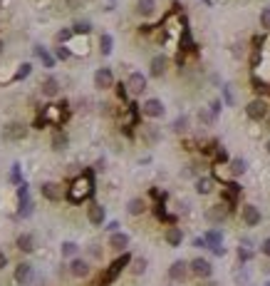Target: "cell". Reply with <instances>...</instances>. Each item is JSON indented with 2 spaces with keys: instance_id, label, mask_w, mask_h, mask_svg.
Masks as SVG:
<instances>
[{
  "instance_id": "1",
  "label": "cell",
  "mask_w": 270,
  "mask_h": 286,
  "mask_svg": "<svg viewBox=\"0 0 270 286\" xmlns=\"http://www.w3.org/2000/svg\"><path fill=\"white\" fill-rule=\"evenodd\" d=\"M92 192H94V179H92V172H85V174H80V177L70 184L67 197H70V202H72V204H80V202L90 199V197H92Z\"/></svg>"
},
{
  "instance_id": "2",
  "label": "cell",
  "mask_w": 270,
  "mask_h": 286,
  "mask_svg": "<svg viewBox=\"0 0 270 286\" xmlns=\"http://www.w3.org/2000/svg\"><path fill=\"white\" fill-rule=\"evenodd\" d=\"M129 264H132V256H129V254H122L117 261H112V266H109V269L99 276V281H97L94 286H109V284H112V281H114V279L124 271V266H129Z\"/></svg>"
},
{
  "instance_id": "3",
  "label": "cell",
  "mask_w": 270,
  "mask_h": 286,
  "mask_svg": "<svg viewBox=\"0 0 270 286\" xmlns=\"http://www.w3.org/2000/svg\"><path fill=\"white\" fill-rule=\"evenodd\" d=\"M245 114H248V119H253V122H265V119L270 117V105H268L263 97H255V100H250V102L245 105Z\"/></svg>"
},
{
  "instance_id": "4",
  "label": "cell",
  "mask_w": 270,
  "mask_h": 286,
  "mask_svg": "<svg viewBox=\"0 0 270 286\" xmlns=\"http://www.w3.org/2000/svg\"><path fill=\"white\" fill-rule=\"evenodd\" d=\"M62 107H67V105H47V107H43V114H40L38 124H55V127H60L62 119H65V110Z\"/></svg>"
},
{
  "instance_id": "5",
  "label": "cell",
  "mask_w": 270,
  "mask_h": 286,
  "mask_svg": "<svg viewBox=\"0 0 270 286\" xmlns=\"http://www.w3.org/2000/svg\"><path fill=\"white\" fill-rule=\"evenodd\" d=\"M0 134H3L5 142H20V139L28 137V127H25L23 122H8Z\"/></svg>"
},
{
  "instance_id": "6",
  "label": "cell",
  "mask_w": 270,
  "mask_h": 286,
  "mask_svg": "<svg viewBox=\"0 0 270 286\" xmlns=\"http://www.w3.org/2000/svg\"><path fill=\"white\" fill-rule=\"evenodd\" d=\"M228 212H230V207H228L225 202H218V204H213V207L206 209V222L218 227V224H223V222L228 219Z\"/></svg>"
},
{
  "instance_id": "7",
  "label": "cell",
  "mask_w": 270,
  "mask_h": 286,
  "mask_svg": "<svg viewBox=\"0 0 270 286\" xmlns=\"http://www.w3.org/2000/svg\"><path fill=\"white\" fill-rule=\"evenodd\" d=\"M188 266H191V274L198 276V279H211V274H213V264H211L208 259H203V256L191 259Z\"/></svg>"
},
{
  "instance_id": "8",
  "label": "cell",
  "mask_w": 270,
  "mask_h": 286,
  "mask_svg": "<svg viewBox=\"0 0 270 286\" xmlns=\"http://www.w3.org/2000/svg\"><path fill=\"white\" fill-rule=\"evenodd\" d=\"M164 112H166V107H164V102L156 100V97H149V100L141 105V114H144V117L159 119V117H164Z\"/></svg>"
},
{
  "instance_id": "9",
  "label": "cell",
  "mask_w": 270,
  "mask_h": 286,
  "mask_svg": "<svg viewBox=\"0 0 270 286\" xmlns=\"http://www.w3.org/2000/svg\"><path fill=\"white\" fill-rule=\"evenodd\" d=\"M188 274H191V266H188V261H183V259H179V261H174V264L169 266V279L176 281V284L186 281Z\"/></svg>"
},
{
  "instance_id": "10",
  "label": "cell",
  "mask_w": 270,
  "mask_h": 286,
  "mask_svg": "<svg viewBox=\"0 0 270 286\" xmlns=\"http://www.w3.org/2000/svg\"><path fill=\"white\" fill-rule=\"evenodd\" d=\"M15 281H18L20 286H28V284H33V281H35V269H33V264H28V261H20V264L15 266Z\"/></svg>"
},
{
  "instance_id": "11",
  "label": "cell",
  "mask_w": 270,
  "mask_h": 286,
  "mask_svg": "<svg viewBox=\"0 0 270 286\" xmlns=\"http://www.w3.org/2000/svg\"><path fill=\"white\" fill-rule=\"evenodd\" d=\"M94 87H97V90H109V87H114V72H112L109 67H99V70L94 72Z\"/></svg>"
},
{
  "instance_id": "12",
  "label": "cell",
  "mask_w": 270,
  "mask_h": 286,
  "mask_svg": "<svg viewBox=\"0 0 270 286\" xmlns=\"http://www.w3.org/2000/svg\"><path fill=\"white\" fill-rule=\"evenodd\" d=\"M40 92L45 97H57L62 92V85H60V80L55 75H47L45 80H40Z\"/></svg>"
},
{
  "instance_id": "13",
  "label": "cell",
  "mask_w": 270,
  "mask_h": 286,
  "mask_svg": "<svg viewBox=\"0 0 270 286\" xmlns=\"http://www.w3.org/2000/svg\"><path fill=\"white\" fill-rule=\"evenodd\" d=\"M240 219H243L245 227H258L260 219H263V214H260V209H258L255 204H245V207L240 209Z\"/></svg>"
},
{
  "instance_id": "14",
  "label": "cell",
  "mask_w": 270,
  "mask_h": 286,
  "mask_svg": "<svg viewBox=\"0 0 270 286\" xmlns=\"http://www.w3.org/2000/svg\"><path fill=\"white\" fill-rule=\"evenodd\" d=\"M169 70V57L166 55H154L151 62H149V75L151 77H164Z\"/></svg>"
},
{
  "instance_id": "15",
  "label": "cell",
  "mask_w": 270,
  "mask_h": 286,
  "mask_svg": "<svg viewBox=\"0 0 270 286\" xmlns=\"http://www.w3.org/2000/svg\"><path fill=\"white\" fill-rule=\"evenodd\" d=\"M127 90H129V95H141L144 90H146V77L141 75V72H132L129 77H127Z\"/></svg>"
},
{
  "instance_id": "16",
  "label": "cell",
  "mask_w": 270,
  "mask_h": 286,
  "mask_svg": "<svg viewBox=\"0 0 270 286\" xmlns=\"http://www.w3.org/2000/svg\"><path fill=\"white\" fill-rule=\"evenodd\" d=\"M40 194L47 202H60L62 199V184H57V182H43L40 184Z\"/></svg>"
},
{
  "instance_id": "17",
  "label": "cell",
  "mask_w": 270,
  "mask_h": 286,
  "mask_svg": "<svg viewBox=\"0 0 270 286\" xmlns=\"http://www.w3.org/2000/svg\"><path fill=\"white\" fill-rule=\"evenodd\" d=\"M87 219H90V224H92V227H102V224H104V219H107L104 207H102V204H97V202H92V204L87 207Z\"/></svg>"
},
{
  "instance_id": "18",
  "label": "cell",
  "mask_w": 270,
  "mask_h": 286,
  "mask_svg": "<svg viewBox=\"0 0 270 286\" xmlns=\"http://www.w3.org/2000/svg\"><path fill=\"white\" fill-rule=\"evenodd\" d=\"M90 271H92V266H90L87 259H77V256L72 259V264H70V274H72L75 279H87Z\"/></svg>"
},
{
  "instance_id": "19",
  "label": "cell",
  "mask_w": 270,
  "mask_h": 286,
  "mask_svg": "<svg viewBox=\"0 0 270 286\" xmlns=\"http://www.w3.org/2000/svg\"><path fill=\"white\" fill-rule=\"evenodd\" d=\"M203 239H206V249H218V246H223V231L221 229H208L206 234H203Z\"/></svg>"
},
{
  "instance_id": "20",
  "label": "cell",
  "mask_w": 270,
  "mask_h": 286,
  "mask_svg": "<svg viewBox=\"0 0 270 286\" xmlns=\"http://www.w3.org/2000/svg\"><path fill=\"white\" fill-rule=\"evenodd\" d=\"M50 145H52L55 152H65V150L70 147V137H67V132L57 129V132L52 134V139H50Z\"/></svg>"
},
{
  "instance_id": "21",
  "label": "cell",
  "mask_w": 270,
  "mask_h": 286,
  "mask_svg": "<svg viewBox=\"0 0 270 286\" xmlns=\"http://www.w3.org/2000/svg\"><path fill=\"white\" fill-rule=\"evenodd\" d=\"M129 246V234H124V231H114L112 236H109V249H114V251H124Z\"/></svg>"
},
{
  "instance_id": "22",
  "label": "cell",
  "mask_w": 270,
  "mask_h": 286,
  "mask_svg": "<svg viewBox=\"0 0 270 286\" xmlns=\"http://www.w3.org/2000/svg\"><path fill=\"white\" fill-rule=\"evenodd\" d=\"M15 246H18L23 254H33L38 244H35V236H33V234H20V236L15 239Z\"/></svg>"
},
{
  "instance_id": "23",
  "label": "cell",
  "mask_w": 270,
  "mask_h": 286,
  "mask_svg": "<svg viewBox=\"0 0 270 286\" xmlns=\"http://www.w3.org/2000/svg\"><path fill=\"white\" fill-rule=\"evenodd\" d=\"M245 170H248V162H245L243 157H233V160L228 162V174H230V177H243Z\"/></svg>"
},
{
  "instance_id": "24",
  "label": "cell",
  "mask_w": 270,
  "mask_h": 286,
  "mask_svg": "<svg viewBox=\"0 0 270 286\" xmlns=\"http://www.w3.org/2000/svg\"><path fill=\"white\" fill-rule=\"evenodd\" d=\"M164 239H166L169 246H181V241H183V231H181V227H169V229L164 231Z\"/></svg>"
},
{
  "instance_id": "25",
  "label": "cell",
  "mask_w": 270,
  "mask_h": 286,
  "mask_svg": "<svg viewBox=\"0 0 270 286\" xmlns=\"http://www.w3.org/2000/svg\"><path fill=\"white\" fill-rule=\"evenodd\" d=\"M141 139L146 142L149 147H151V145H156V142L161 139V132H159V127H154V124H146V127H141Z\"/></svg>"
},
{
  "instance_id": "26",
  "label": "cell",
  "mask_w": 270,
  "mask_h": 286,
  "mask_svg": "<svg viewBox=\"0 0 270 286\" xmlns=\"http://www.w3.org/2000/svg\"><path fill=\"white\" fill-rule=\"evenodd\" d=\"M127 212H129L132 217H141V214L146 212V199H141V197H134V199H129V204H127Z\"/></svg>"
},
{
  "instance_id": "27",
  "label": "cell",
  "mask_w": 270,
  "mask_h": 286,
  "mask_svg": "<svg viewBox=\"0 0 270 286\" xmlns=\"http://www.w3.org/2000/svg\"><path fill=\"white\" fill-rule=\"evenodd\" d=\"M136 13L141 18H151L156 13V3L154 0H136Z\"/></svg>"
},
{
  "instance_id": "28",
  "label": "cell",
  "mask_w": 270,
  "mask_h": 286,
  "mask_svg": "<svg viewBox=\"0 0 270 286\" xmlns=\"http://www.w3.org/2000/svg\"><path fill=\"white\" fill-rule=\"evenodd\" d=\"M216 189V179L213 177H198L196 179V192L198 194H211Z\"/></svg>"
},
{
  "instance_id": "29",
  "label": "cell",
  "mask_w": 270,
  "mask_h": 286,
  "mask_svg": "<svg viewBox=\"0 0 270 286\" xmlns=\"http://www.w3.org/2000/svg\"><path fill=\"white\" fill-rule=\"evenodd\" d=\"M238 194H240V187H238L235 182H228L225 189H223V202H225V204H233V202L238 199Z\"/></svg>"
},
{
  "instance_id": "30",
  "label": "cell",
  "mask_w": 270,
  "mask_h": 286,
  "mask_svg": "<svg viewBox=\"0 0 270 286\" xmlns=\"http://www.w3.org/2000/svg\"><path fill=\"white\" fill-rule=\"evenodd\" d=\"M112 50H114V38L109 33H102L99 35V53L102 55H112Z\"/></svg>"
},
{
  "instance_id": "31",
  "label": "cell",
  "mask_w": 270,
  "mask_h": 286,
  "mask_svg": "<svg viewBox=\"0 0 270 286\" xmlns=\"http://www.w3.org/2000/svg\"><path fill=\"white\" fill-rule=\"evenodd\" d=\"M35 55L43 60V65H45V67H55V57H52V55H50L43 45H35Z\"/></svg>"
},
{
  "instance_id": "32",
  "label": "cell",
  "mask_w": 270,
  "mask_h": 286,
  "mask_svg": "<svg viewBox=\"0 0 270 286\" xmlns=\"http://www.w3.org/2000/svg\"><path fill=\"white\" fill-rule=\"evenodd\" d=\"M188 124H191V122H188V117H186V114H181V117H176V119H174L171 129H174L176 134H186V132H188Z\"/></svg>"
},
{
  "instance_id": "33",
  "label": "cell",
  "mask_w": 270,
  "mask_h": 286,
  "mask_svg": "<svg viewBox=\"0 0 270 286\" xmlns=\"http://www.w3.org/2000/svg\"><path fill=\"white\" fill-rule=\"evenodd\" d=\"M146 266H149V264H146V259H144V256L132 259V274H134V276H141V274L146 271Z\"/></svg>"
},
{
  "instance_id": "34",
  "label": "cell",
  "mask_w": 270,
  "mask_h": 286,
  "mask_svg": "<svg viewBox=\"0 0 270 286\" xmlns=\"http://www.w3.org/2000/svg\"><path fill=\"white\" fill-rule=\"evenodd\" d=\"M72 30H75V35H90L92 33V23L90 20H77L72 25Z\"/></svg>"
},
{
  "instance_id": "35",
  "label": "cell",
  "mask_w": 270,
  "mask_h": 286,
  "mask_svg": "<svg viewBox=\"0 0 270 286\" xmlns=\"http://www.w3.org/2000/svg\"><path fill=\"white\" fill-rule=\"evenodd\" d=\"M60 251H62V256H77V251H80V246L75 244V241H62V246H60Z\"/></svg>"
},
{
  "instance_id": "36",
  "label": "cell",
  "mask_w": 270,
  "mask_h": 286,
  "mask_svg": "<svg viewBox=\"0 0 270 286\" xmlns=\"http://www.w3.org/2000/svg\"><path fill=\"white\" fill-rule=\"evenodd\" d=\"M75 55H87L90 53V45H87V40H77V43H72V45H67Z\"/></svg>"
},
{
  "instance_id": "37",
  "label": "cell",
  "mask_w": 270,
  "mask_h": 286,
  "mask_svg": "<svg viewBox=\"0 0 270 286\" xmlns=\"http://www.w3.org/2000/svg\"><path fill=\"white\" fill-rule=\"evenodd\" d=\"M30 72H33V65H30V62H23V65H18V70H15L13 80H25Z\"/></svg>"
},
{
  "instance_id": "38",
  "label": "cell",
  "mask_w": 270,
  "mask_h": 286,
  "mask_svg": "<svg viewBox=\"0 0 270 286\" xmlns=\"http://www.w3.org/2000/svg\"><path fill=\"white\" fill-rule=\"evenodd\" d=\"M198 122L208 127V124H213V122H216V114H213L211 110H198Z\"/></svg>"
},
{
  "instance_id": "39",
  "label": "cell",
  "mask_w": 270,
  "mask_h": 286,
  "mask_svg": "<svg viewBox=\"0 0 270 286\" xmlns=\"http://www.w3.org/2000/svg\"><path fill=\"white\" fill-rule=\"evenodd\" d=\"M30 214H33V202H30V199H20V209H18V217L28 219Z\"/></svg>"
},
{
  "instance_id": "40",
  "label": "cell",
  "mask_w": 270,
  "mask_h": 286,
  "mask_svg": "<svg viewBox=\"0 0 270 286\" xmlns=\"http://www.w3.org/2000/svg\"><path fill=\"white\" fill-rule=\"evenodd\" d=\"M250 259H253V249L240 244V246H238V261H240V264H245V261H250Z\"/></svg>"
},
{
  "instance_id": "41",
  "label": "cell",
  "mask_w": 270,
  "mask_h": 286,
  "mask_svg": "<svg viewBox=\"0 0 270 286\" xmlns=\"http://www.w3.org/2000/svg\"><path fill=\"white\" fill-rule=\"evenodd\" d=\"M72 38H75V30H70V28H67V30H60V33H57V43H60V45H67V43H70Z\"/></svg>"
},
{
  "instance_id": "42",
  "label": "cell",
  "mask_w": 270,
  "mask_h": 286,
  "mask_svg": "<svg viewBox=\"0 0 270 286\" xmlns=\"http://www.w3.org/2000/svg\"><path fill=\"white\" fill-rule=\"evenodd\" d=\"M70 55H72V50H70L67 45H57V48H55V57H57V60H67Z\"/></svg>"
},
{
  "instance_id": "43",
  "label": "cell",
  "mask_w": 270,
  "mask_h": 286,
  "mask_svg": "<svg viewBox=\"0 0 270 286\" xmlns=\"http://www.w3.org/2000/svg\"><path fill=\"white\" fill-rule=\"evenodd\" d=\"M260 25L270 33V8H263V13H260Z\"/></svg>"
},
{
  "instance_id": "44",
  "label": "cell",
  "mask_w": 270,
  "mask_h": 286,
  "mask_svg": "<svg viewBox=\"0 0 270 286\" xmlns=\"http://www.w3.org/2000/svg\"><path fill=\"white\" fill-rule=\"evenodd\" d=\"M223 100H225V105H233V92H230V85H223Z\"/></svg>"
},
{
  "instance_id": "45",
  "label": "cell",
  "mask_w": 270,
  "mask_h": 286,
  "mask_svg": "<svg viewBox=\"0 0 270 286\" xmlns=\"http://www.w3.org/2000/svg\"><path fill=\"white\" fill-rule=\"evenodd\" d=\"M10 179H13V182H18V184H23V182H20V165H13V172H10Z\"/></svg>"
},
{
  "instance_id": "46",
  "label": "cell",
  "mask_w": 270,
  "mask_h": 286,
  "mask_svg": "<svg viewBox=\"0 0 270 286\" xmlns=\"http://www.w3.org/2000/svg\"><path fill=\"white\" fill-rule=\"evenodd\" d=\"M260 251H263V256H268V259H270V236H268V239H263Z\"/></svg>"
},
{
  "instance_id": "47",
  "label": "cell",
  "mask_w": 270,
  "mask_h": 286,
  "mask_svg": "<svg viewBox=\"0 0 270 286\" xmlns=\"http://www.w3.org/2000/svg\"><path fill=\"white\" fill-rule=\"evenodd\" d=\"M90 254H92L94 259H102V249H99V244H90Z\"/></svg>"
},
{
  "instance_id": "48",
  "label": "cell",
  "mask_w": 270,
  "mask_h": 286,
  "mask_svg": "<svg viewBox=\"0 0 270 286\" xmlns=\"http://www.w3.org/2000/svg\"><path fill=\"white\" fill-rule=\"evenodd\" d=\"M221 107H223V105H221V100H213V102H211V107H208V110H211V112H213V114H216V117H218V112H221Z\"/></svg>"
},
{
  "instance_id": "49",
  "label": "cell",
  "mask_w": 270,
  "mask_h": 286,
  "mask_svg": "<svg viewBox=\"0 0 270 286\" xmlns=\"http://www.w3.org/2000/svg\"><path fill=\"white\" fill-rule=\"evenodd\" d=\"M193 246H196V249H206V239H203V236H196V239H193Z\"/></svg>"
},
{
  "instance_id": "50",
  "label": "cell",
  "mask_w": 270,
  "mask_h": 286,
  "mask_svg": "<svg viewBox=\"0 0 270 286\" xmlns=\"http://www.w3.org/2000/svg\"><path fill=\"white\" fill-rule=\"evenodd\" d=\"M5 264H8V256H5V251H3V249H0V271L5 269Z\"/></svg>"
},
{
  "instance_id": "51",
  "label": "cell",
  "mask_w": 270,
  "mask_h": 286,
  "mask_svg": "<svg viewBox=\"0 0 270 286\" xmlns=\"http://www.w3.org/2000/svg\"><path fill=\"white\" fill-rule=\"evenodd\" d=\"M107 229H109L112 234H114V231H119V222H109V224H107Z\"/></svg>"
},
{
  "instance_id": "52",
  "label": "cell",
  "mask_w": 270,
  "mask_h": 286,
  "mask_svg": "<svg viewBox=\"0 0 270 286\" xmlns=\"http://www.w3.org/2000/svg\"><path fill=\"white\" fill-rule=\"evenodd\" d=\"M67 5L75 10V8H80V5H82V0H67Z\"/></svg>"
},
{
  "instance_id": "53",
  "label": "cell",
  "mask_w": 270,
  "mask_h": 286,
  "mask_svg": "<svg viewBox=\"0 0 270 286\" xmlns=\"http://www.w3.org/2000/svg\"><path fill=\"white\" fill-rule=\"evenodd\" d=\"M198 286H218L216 281H203V284H198Z\"/></svg>"
},
{
  "instance_id": "54",
  "label": "cell",
  "mask_w": 270,
  "mask_h": 286,
  "mask_svg": "<svg viewBox=\"0 0 270 286\" xmlns=\"http://www.w3.org/2000/svg\"><path fill=\"white\" fill-rule=\"evenodd\" d=\"M265 152H268V155H270V139H268V142H265Z\"/></svg>"
},
{
  "instance_id": "55",
  "label": "cell",
  "mask_w": 270,
  "mask_h": 286,
  "mask_svg": "<svg viewBox=\"0 0 270 286\" xmlns=\"http://www.w3.org/2000/svg\"><path fill=\"white\" fill-rule=\"evenodd\" d=\"M3 48H5V45H3V40H0V55H3Z\"/></svg>"
},
{
  "instance_id": "56",
  "label": "cell",
  "mask_w": 270,
  "mask_h": 286,
  "mask_svg": "<svg viewBox=\"0 0 270 286\" xmlns=\"http://www.w3.org/2000/svg\"><path fill=\"white\" fill-rule=\"evenodd\" d=\"M265 286H270V281H265Z\"/></svg>"
},
{
  "instance_id": "57",
  "label": "cell",
  "mask_w": 270,
  "mask_h": 286,
  "mask_svg": "<svg viewBox=\"0 0 270 286\" xmlns=\"http://www.w3.org/2000/svg\"><path fill=\"white\" fill-rule=\"evenodd\" d=\"M0 5H3V0H0Z\"/></svg>"
}]
</instances>
